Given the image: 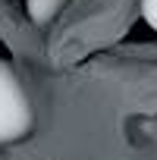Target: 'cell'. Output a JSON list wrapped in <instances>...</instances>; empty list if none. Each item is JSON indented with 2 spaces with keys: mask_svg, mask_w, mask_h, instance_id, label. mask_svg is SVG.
Instances as JSON below:
<instances>
[{
  "mask_svg": "<svg viewBox=\"0 0 157 160\" xmlns=\"http://www.w3.org/2000/svg\"><path fill=\"white\" fill-rule=\"evenodd\" d=\"M35 126L32 101L19 82L16 69L0 60V144H16L22 141Z\"/></svg>",
  "mask_w": 157,
  "mask_h": 160,
  "instance_id": "cell-1",
  "label": "cell"
},
{
  "mask_svg": "<svg viewBox=\"0 0 157 160\" xmlns=\"http://www.w3.org/2000/svg\"><path fill=\"white\" fill-rule=\"evenodd\" d=\"M69 0H25V13L35 25H50Z\"/></svg>",
  "mask_w": 157,
  "mask_h": 160,
  "instance_id": "cell-2",
  "label": "cell"
},
{
  "mask_svg": "<svg viewBox=\"0 0 157 160\" xmlns=\"http://www.w3.org/2000/svg\"><path fill=\"white\" fill-rule=\"evenodd\" d=\"M141 16H144V22L157 32V0H141Z\"/></svg>",
  "mask_w": 157,
  "mask_h": 160,
  "instance_id": "cell-3",
  "label": "cell"
}]
</instances>
